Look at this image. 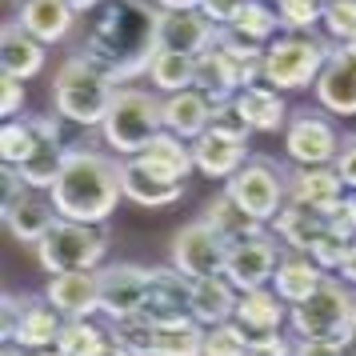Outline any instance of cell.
Here are the masks:
<instances>
[{
  "mask_svg": "<svg viewBox=\"0 0 356 356\" xmlns=\"http://www.w3.org/2000/svg\"><path fill=\"white\" fill-rule=\"evenodd\" d=\"M156 20H161V8H152L145 0H104L84 36L81 56L120 88L124 81H136L140 72H148V65H152Z\"/></svg>",
  "mask_w": 356,
  "mask_h": 356,
  "instance_id": "6da1fadb",
  "label": "cell"
},
{
  "mask_svg": "<svg viewBox=\"0 0 356 356\" xmlns=\"http://www.w3.org/2000/svg\"><path fill=\"white\" fill-rule=\"evenodd\" d=\"M52 204L65 220H84V225H104L113 216L116 200L124 196L120 188V164L97 148H68V161L60 168L56 184L49 188Z\"/></svg>",
  "mask_w": 356,
  "mask_h": 356,
  "instance_id": "7a4b0ae2",
  "label": "cell"
},
{
  "mask_svg": "<svg viewBox=\"0 0 356 356\" xmlns=\"http://www.w3.org/2000/svg\"><path fill=\"white\" fill-rule=\"evenodd\" d=\"M116 97V84L100 72L97 65H88L81 52L68 56L65 65L56 68V81H52V104L56 116H65L68 124H81V129H100L108 104Z\"/></svg>",
  "mask_w": 356,
  "mask_h": 356,
  "instance_id": "3957f363",
  "label": "cell"
},
{
  "mask_svg": "<svg viewBox=\"0 0 356 356\" xmlns=\"http://www.w3.org/2000/svg\"><path fill=\"white\" fill-rule=\"evenodd\" d=\"M100 132H104V145L113 148L116 156H140L164 132V100H156L145 88L120 84Z\"/></svg>",
  "mask_w": 356,
  "mask_h": 356,
  "instance_id": "277c9868",
  "label": "cell"
},
{
  "mask_svg": "<svg viewBox=\"0 0 356 356\" xmlns=\"http://www.w3.org/2000/svg\"><path fill=\"white\" fill-rule=\"evenodd\" d=\"M289 324L305 340H344L356 328V292L340 276H324L321 289L305 296L300 305H289Z\"/></svg>",
  "mask_w": 356,
  "mask_h": 356,
  "instance_id": "5b68a950",
  "label": "cell"
},
{
  "mask_svg": "<svg viewBox=\"0 0 356 356\" xmlns=\"http://www.w3.org/2000/svg\"><path fill=\"white\" fill-rule=\"evenodd\" d=\"M332 49L324 44L321 36L312 33H280L264 49V84H273L280 92H300L312 88L316 76L324 72Z\"/></svg>",
  "mask_w": 356,
  "mask_h": 356,
  "instance_id": "8992f818",
  "label": "cell"
},
{
  "mask_svg": "<svg viewBox=\"0 0 356 356\" xmlns=\"http://www.w3.org/2000/svg\"><path fill=\"white\" fill-rule=\"evenodd\" d=\"M108 252V236L100 225H84V220H56L44 232V241L36 244V260L44 273H81V268H97Z\"/></svg>",
  "mask_w": 356,
  "mask_h": 356,
  "instance_id": "52a82bcc",
  "label": "cell"
},
{
  "mask_svg": "<svg viewBox=\"0 0 356 356\" xmlns=\"http://www.w3.org/2000/svg\"><path fill=\"white\" fill-rule=\"evenodd\" d=\"M65 312L52 305L49 296H4V321H0V340L4 344H20L29 353L40 348H56L60 328H65Z\"/></svg>",
  "mask_w": 356,
  "mask_h": 356,
  "instance_id": "ba28073f",
  "label": "cell"
},
{
  "mask_svg": "<svg viewBox=\"0 0 356 356\" xmlns=\"http://www.w3.org/2000/svg\"><path fill=\"white\" fill-rule=\"evenodd\" d=\"M225 193L241 204L248 216H257L260 225H273L276 212L289 204V180L264 156H248V161L225 180Z\"/></svg>",
  "mask_w": 356,
  "mask_h": 356,
  "instance_id": "9c48e42d",
  "label": "cell"
},
{
  "mask_svg": "<svg viewBox=\"0 0 356 356\" xmlns=\"http://www.w3.org/2000/svg\"><path fill=\"white\" fill-rule=\"evenodd\" d=\"M276 264H280V244H276L268 232H257V236H248V241L228 244V252H225V276L232 280L236 292L273 284Z\"/></svg>",
  "mask_w": 356,
  "mask_h": 356,
  "instance_id": "30bf717a",
  "label": "cell"
},
{
  "mask_svg": "<svg viewBox=\"0 0 356 356\" xmlns=\"http://www.w3.org/2000/svg\"><path fill=\"white\" fill-rule=\"evenodd\" d=\"M284 148H289V156L296 164H332L340 152V132L324 113L305 108V113L289 116V124H284Z\"/></svg>",
  "mask_w": 356,
  "mask_h": 356,
  "instance_id": "8fae6325",
  "label": "cell"
},
{
  "mask_svg": "<svg viewBox=\"0 0 356 356\" xmlns=\"http://www.w3.org/2000/svg\"><path fill=\"white\" fill-rule=\"evenodd\" d=\"M60 120L65 116H33L36 148L24 164H17V172L36 193H49L52 184H56V177H60L65 161H68V145H65V132H60Z\"/></svg>",
  "mask_w": 356,
  "mask_h": 356,
  "instance_id": "7c38bea8",
  "label": "cell"
},
{
  "mask_svg": "<svg viewBox=\"0 0 356 356\" xmlns=\"http://www.w3.org/2000/svg\"><path fill=\"white\" fill-rule=\"evenodd\" d=\"M225 252H228V244L204 225V216L193 220V225H184L177 232V241H172V264H177L188 280L225 273Z\"/></svg>",
  "mask_w": 356,
  "mask_h": 356,
  "instance_id": "4fadbf2b",
  "label": "cell"
},
{
  "mask_svg": "<svg viewBox=\"0 0 356 356\" xmlns=\"http://www.w3.org/2000/svg\"><path fill=\"white\" fill-rule=\"evenodd\" d=\"M216 36H220V29H216L200 8H161V20H156V49L200 56L204 49L216 44Z\"/></svg>",
  "mask_w": 356,
  "mask_h": 356,
  "instance_id": "5bb4252c",
  "label": "cell"
},
{
  "mask_svg": "<svg viewBox=\"0 0 356 356\" xmlns=\"http://www.w3.org/2000/svg\"><path fill=\"white\" fill-rule=\"evenodd\" d=\"M145 312L152 324H172L193 316V280L172 268H148V296H145Z\"/></svg>",
  "mask_w": 356,
  "mask_h": 356,
  "instance_id": "9a60e30c",
  "label": "cell"
},
{
  "mask_svg": "<svg viewBox=\"0 0 356 356\" xmlns=\"http://www.w3.org/2000/svg\"><path fill=\"white\" fill-rule=\"evenodd\" d=\"M100 273V312L108 321H120V316H132L145 308L148 296V268L140 264H104Z\"/></svg>",
  "mask_w": 356,
  "mask_h": 356,
  "instance_id": "2e32d148",
  "label": "cell"
},
{
  "mask_svg": "<svg viewBox=\"0 0 356 356\" xmlns=\"http://www.w3.org/2000/svg\"><path fill=\"white\" fill-rule=\"evenodd\" d=\"M0 212H4V228H8L20 244H33V248L44 241V232L60 220V212H56V204H52V196L44 200L36 188H24L17 200H8Z\"/></svg>",
  "mask_w": 356,
  "mask_h": 356,
  "instance_id": "e0dca14e",
  "label": "cell"
},
{
  "mask_svg": "<svg viewBox=\"0 0 356 356\" xmlns=\"http://www.w3.org/2000/svg\"><path fill=\"white\" fill-rule=\"evenodd\" d=\"M289 200L312 204L316 212L332 216V209L344 200V180L337 164H300L296 172H289Z\"/></svg>",
  "mask_w": 356,
  "mask_h": 356,
  "instance_id": "ac0fdd59",
  "label": "cell"
},
{
  "mask_svg": "<svg viewBox=\"0 0 356 356\" xmlns=\"http://www.w3.org/2000/svg\"><path fill=\"white\" fill-rule=\"evenodd\" d=\"M193 161H196V172H204L212 180H228L248 161V136H232V132L209 129L204 136L193 140Z\"/></svg>",
  "mask_w": 356,
  "mask_h": 356,
  "instance_id": "d6986e66",
  "label": "cell"
},
{
  "mask_svg": "<svg viewBox=\"0 0 356 356\" xmlns=\"http://www.w3.org/2000/svg\"><path fill=\"white\" fill-rule=\"evenodd\" d=\"M312 88H316L321 108L337 116H356V56H348L344 49H332L328 65Z\"/></svg>",
  "mask_w": 356,
  "mask_h": 356,
  "instance_id": "ffe728a7",
  "label": "cell"
},
{
  "mask_svg": "<svg viewBox=\"0 0 356 356\" xmlns=\"http://www.w3.org/2000/svg\"><path fill=\"white\" fill-rule=\"evenodd\" d=\"M44 296L65 312L68 321H72V316H92V312H100V273H97V268L56 273L49 280Z\"/></svg>",
  "mask_w": 356,
  "mask_h": 356,
  "instance_id": "44dd1931",
  "label": "cell"
},
{
  "mask_svg": "<svg viewBox=\"0 0 356 356\" xmlns=\"http://www.w3.org/2000/svg\"><path fill=\"white\" fill-rule=\"evenodd\" d=\"M120 188H124V200L140 204V209H168L184 196V184L177 180H161L156 172H148L136 156H124L120 164Z\"/></svg>",
  "mask_w": 356,
  "mask_h": 356,
  "instance_id": "7402d4cb",
  "label": "cell"
},
{
  "mask_svg": "<svg viewBox=\"0 0 356 356\" xmlns=\"http://www.w3.org/2000/svg\"><path fill=\"white\" fill-rule=\"evenodd\" d=\"M0 68H4V76L33 81L44 68V40H36L20 20H8L0 29Z\"/></svg>",
  "mask_w": 356,
  "mask_h": 356,
  "instance_id": "603a6c76",
  "label": "cell"
},
{
  "mask_svg": "<svg viewBox=\"0 0 356 356\" xmlns=\"http://www.w3.org/2000/svg\"><path fill=\"white\" fill-rule=\"evenodd\" d=\"M232 321L241 324L248 337L280 332L284 321H289V300H284L273 284H264V289H248V292H241V300H236V316H232Z\"/></svg>",
  "mask_w": 356,
  "mask_h": 356,
  "instance_id": "cb8c5ba5",
  "label": "cell"
},
{
  "mask_svg": "<svg viewBox=\"0 0 356 356\" xmlns=\"http://www.w3.org/2000/svg\"><path fill=\"white\" fill-rule=\"evenodd\" d=\"M164 129L177 132L180 140L193 145L196 136L212 129V100L200 88H184V92H168L164 97Z\"/></svg>",
  "mask_w": 356,
  "mask_h": 356,
  "instance_id": "d4e9b609",
  "label": "cell"
},
{
  "mask_svg": "<svg viewBox=\"0 0 356 356\" xmlns=\"http://www.w3.org/2000/svg\"><path fill=\"white\" fill-rule=\"evenodd\" d=\"M193 88H200L212 100V108L216 104H228V100L241 92V65L220 44H212V49H204L196 56V84Z\"/></svg>",
  "mask_w": 356,
  "mask_h": 356,
  "instance_id": "484cf974",
  "label": "cell"
},
{
  "mask_svg": "<svg viewBox=\"0 0 356 356\" xmlns=\"http://www.w3.org/2000/svg\"><path fill=\"white\" fill-rule=\"evenodd\" d=\"M236 108H241L244 124L252 132H276L289 124V104H284V92L273 88V84H244L236 92Z\"/></svg>",
  "mask_w": 356,
  "mask_h": 356,
  "instance_id": "4316f807",
  "label": "cell"
},
{
  "mask_svg": "<svg viewBox=\"0 0 356 356\" xmlns=\"http://www.w3.org/2000/svg\"><path fill=\"white\" fill-rule=\"evenodd\" d=\"M81 17L68 0H20L17 20L44 44H56L72 33V20Z\"/></svg>",
  "mask_w": 356,
  "mask_h": 356,
  "instance_id": "83f0119b",
  "label": "cell"
},
{
  "mask_svg": "<svg viewBox=\"0 0 356 356\" xmlns=\"http://www.w3.org/2000/svg\"><path fill=\"white\" fill-rule=\"evenodd\" d=\"M273 228H276V236L289 244L292 252H312V244L328 232V216H324V212H316L312 204L289 200L284 209L276 212Z\"/></svg>",
  "mask_w": 356,
  "mask_h": 356,
  "instance_id": "f1b7e54d",
  "label": "cell"
},
{
  "mask_svg": "<svg viewBox=\"0 0 356 356\" xmlns=\"http://www.w3.org/2000/svg\"><path fill=\"white\" fill-rule=\"evenodd\" d=\"M236 300H241V292L232 289V280L225 273L193 280V321H200L204 328L232 321L236 316Z\"/></svg>",
  "mask_w": 356,
  "mask_h": 356,
  "instance_id": "f546056e",
  "label": "cell"
},
{
  "mask_svg": "<svg viewBox=\"0 0 356 356\" xmlns=\"http://www.w3.org/2000/svg\"><path fill=\"white\" fill-rule=\"evenodd\" d=\"M136 161L145 164L148 172H156L161 180H177V184H184V177L196 168V161H193V145L188 140H180L177 132H168L164 129L152 145L136 156Z\"/></svg>",
  "mask_w": 356,
  "mask_h": 356,
  "instance_id": "4dcf8cb0",
  "label": "cell"
},
{
  "mask_svg": "<svg viewBox=\"0 0 356 356\" xmlns=\"http://www.w3.org/2000/svg\"><path fill=\"white\" fill-rule=\"evenodd\" d=\"M324 276H328V273H324L308 252H289V257H280V264H276L273 289L280 292L289 305H300L305 296H312V292L321 289Z\"/></svg>",
  "mask_w": 356,
  "mask_h": 356,
  "instance_id": "1f68e13d",
  "label": "cell"
},
{
  "mask_svg": "<svg viewBox=\"0 0 356 356\" xmlns=\"http://www.w3.org/2000/svg\"><path fill=\"white\" fill-rule=\"evenodd\" d=\"M204 225H209L225 244L248 241V236L264 232V225H260L257 216H248V212H244L228 193H216V196L209 200V204H204Z\"/></svg>",
  "mask_w": 356,
  "mask_h": 356,
  "instance_id": "d6a6232c",
  "label": "cell"
},
{
  "mask_svg": "<svg viewBox=\"0 0 356 356\" xmlns=\"http://www.w3.org/2000/svg\"><path fill=\"white\" fill-rule=\"evenodd\" d=\"M148 81L152 88L168 92H184L196 84V56L188 52H172V49H156L152 52V65H148Z\"/></svg>",
  "mask_w": 356,
  "mask_h": 356,
  "instance_id": "836d02e7",
  "label": "cell"
},
{
  "mask_svg": "<svg viewBox=\"0 0 356 356\" xmlns=\"http://www.w3.org/2000/svg\"><path fill=\"white\" fill-rule=\"evenodd\" d=\"M225 29H236L241 36H248L252 44H273L276 36H280V13H276V4H268V0H248L241 8V17L232 20V24H225Z\"/></svg>",
  "mask_w": 356,
  "mask_h": 356,
  "instance_id": "e575fe53",
  "label": "cell"
},
{
  "mask_svg": "<svg viewBox=\"0 0 356 356\" xmlns=\"http://www.w3.org/2000/svg\"><path fill=\"white\" fill-rule=\"evenodd\" d=\"M204 324L184 316V321L161 324L156 328V356H204Z\"/></svg>",
  "mask_w": 356,
  "mask_h": 356,
  "instance_id": "d590c367",
  "label": "cell"
},
{
  "mask_svg": "<svg viewBox=\"0 0 356 356\" xmlns=\"http://www.w3.org/2000/svg\"><path fill=\"white\" fill-rule=\"evenodd\" d=\"M108 328L92 324V316H72L60 328V340H56V353L60 356H100V348L108 344Z\"/></svg>",
  "mask_w": 356,
  "mask_h": 356,
  "instance_id": "8d00e7d4",
  "label": "cell"
},
{
  "mask_svg": "<svg viewBox=\"0 0 356 356\" xmlns=\"http://www.w3.org/2000/svg\"><path fill=\"white\" fill-rule=\"evenodd\" d=\"M156 328L145 312H132V316H120V321H108V332L113 340L124 348L129 356H156Z\"/></svg>",
  "mask_w": 356,
  "mask_h": 356,
  "instance_id": "74e56055",
  "label": "cell"
},
{
  "mask_svg": "<svg viewBox=\"0 0 356 356\" xmlns=\"http://www.w3.org/2000/svg\"><path fill=\"white\" fill-rule=\"evenodd\" d=\"M36 148V124L33 116H13L4 120V132H0V161L4 164H24Z\"/></svg>",
  "mask_w": 356,
  "mask_h": 356,
  "instance_id": "f35d334b",
  "label": "cell"
},
{
  "mask_svg": "<svg viewBox=\"0 0 356 356\" xmlns=\"http://www.w3.org/2000/svg\"><path fill=\"white\" fill-rule=\"evenodd\" d=\"M324 4L328 0H276V13L289 33H312L324 20Z\"/></svg>",
  "mask_w": 356,
  "mask_h": 356,
  "instance_id": "ab89813d",
  "label": "cell"
},
{
  "mask_svg": "<svg viewBox=\"0 0 356 356\" xmlns=\"http://www.w3.org/2000/svg\"><path fill=\"white\" fill-rule=\"evenodd\" d=\"M204 356H248V332L236 321L212 324L204 332Z\"/></svg>",
  "mask_w": 356,
  "mask_h": 356,
  "instance_id": "60d3db41",
  "label": "cell"
},
{
  "mask_svg": "<svg viewBox=\"0 0 356 356\" xmlns=\"http://www.w3.org/2000/svg\"><path fill=\"white\" fill-rule=\"evenodd\" d=\"M324 33L332 36V40H348L356 33V0H328L324 4Z\"/></svg>",
  "mask_w": 356,
  "mask_h": 356,
  "instance_id": "b9f144b4",
  "label": "cell"
},
{
  "mask_svg": "<svg viewBox=\"0 0 356 356\" xmlns=\"http://www.w3.org/2000/svg\"><path fill=\"white\" fill-rule=\"evenodd\" d=\"M348 244H353V241H344L340 232H332V228H328V232H324L321 241L312 244V252H308V257L316 260V264H321L324 273H337V268H340V260H344V252H348Z\"/></svg>",
  "mask_w": 356,
  "mask_h": 356,
  "instance_id": "7bdbcfd3",
  "label": "cell"
},
{
  "mask_svg": "<svg viewBox=\"0 0 356 356\" xmlns=\"http://www.w3.org/2000/svg\"><path fill=\"white\" fill-rule=\"evenodd\" d=\"M328 228H332V232H340L344 241H356V193H348V196L337 204V209H332V216H328Z\"/></svg>",
  "mask_w": 356,
  "mask_h": 356,
  "instance_id": "ee69618b",
  "label": "cell"
},
{
  "mask_svg": "<svg viewBox=\"0 0 356 356\" xmlns=\"http://www.w3.org/2000/svg\"><path fill=\"white\" fill-rule=\"evenodd\" d=\"M20 108H24V81L4 76L0 81V116L13 120V116H20Z\"/></svg>",
  "mask_w": 356,
  "mask_h": 356,
  "instance_id": "f6af8a7d",
  "label": "cell"
},
{
  "mask_svg": "<svg viewBox=\"0 0 356 356\" xmlns=\"http://www.w3.org/2000/svg\"><path fill=\"white\" fill-rule=\"evenodd\" d=\"M244 4H248V0H200V13H204L216 29H225V24H232V20L241 17Z\"/></svg>",
  "mask_w": 356,
  "mask_h": 356,
  "instance_id": "bcb514c9",
  "label": "cell"
},
{
  "mask_svg": "<svg viewBox=\"0 0 356 356\" xmlns=\"http://www.w3.org/2000/svg\"><path fill=\"white\" fill-rule=\"evenodd\" d=\"M248 356H292V344L280 332H260L248 337Z\"/></svg>",
  "mask_w": 356,
  "mask_h": 356,
  "instance_id": "7dc6e473",
  "label": "cell"
},
{
  "mask_svg": "<svg viewBox=\"0 0 356 356\" xmlns=\"http://www.w3.org/2000/svg\"><path fill=\"white\" fill-rule=\"evenodd\" d=\"M332 164H337L344 188H353L356 193V136H344V140H340V152H337V161Z\"/></svg>",
  "mask_w": 356,
  "mask_h": 356,
  "instance_id": "c3c4849f",
  "label": "cell"
},
{
  "mask_svg": "<svg viewBox=\"0 0 356 356\" xmlns=\"http://www.w3.org/2000/svg\"><path fill=\"white\" fill-rule=\"evenodd\" d=\"M292 356H348V348H344L340 340H305V337H296Z\"/></svg>",
  "mask_w": 356,
  "mask_h": 356,
  "instance_id": "681fc988",
  "label": "cell"
},
{
  "mask_svg": "<svg viewBox=\"0 0 356 356\" xmlns=\"http://www.w3.org/2000/svg\"><path fill=\"white\" fill-rule=\"evenodd\" d=\"M337 276L344 280V284H353V289H356V241L348 244V252H344V260H340Z\"/></svg>",
  "mask_w": 356,
  "mask_h": 356,
  "instance_id": "f907efd6",
  "label": "cell"
},
{
  "mask_svg": "<svg viewBox=\"0 0 356 356\" xmlns=\"http://www.w3.org/2000/svg\"><path fill=\"white\" fill-rule=\"evenodd\" d=\"M156 8H200V0H156Z\"/></svg>",
  "mask_w": 356,
  "mask_h": 356,
  "instance_id": "816d5d0a",
  "label": "cell"
},
{
  "mask_svg": "<svg viewBox=\"0 0 356 356\" xmlns=\"http://www.w3.org/2000/svg\"><path fill=\"white\" fill-rule=\"evenodd\" d=\"M68 4H72L76 13H97V8L104 4V0H68Z\"/></svg>",
  "mask_w": 356,
  "mask_h": 356,
  "instance_id": "f5cc1de1",
  "label": "cell"
},
{
  "mask_svg": "<svg viewBox=\"0 0 356 356\" xmlns=\"http://www.w3.org/2000/svg\"><path fill=\"white\" fill-rule=\"evenodd\" d=\"M100 356H129V353H124V348H120V344H116L113 337H108V344L100 348Z\"/></svg>",
  "mask_w": 356,
  "mask_h": 356,
  "instance_id": "db71d44e",
  "label": "cell"
},
{
  "mask_svg": "<svg viewBox=\"0 0 356 356\" xmlns=\"http://www.w3.org/2000/svg\"><path fill=\"white\" fill-rule=\"evenodd\" d=\"M4 356H33L29 348H20V344H4Z\"/></svg>",
  "mask_w": 356,
  "mask_h": 356,
  "instance_id": "11a10c76",
  "label": "cell"
},
{
  "mask_svg": "<svg viewBox=\"0 0 356 356\" xmlns=\"http://www.w3.org/2000/svg\"><path fill=\"white\" fill-rule=\"evenodd\" d=\"M340 49L348 52V56H356V33H353V36H348V40H344V44H340Z\"/></svg>",
  "mask_w": 356,
  "mask_h": 356,
  "instance_id": "9f6ffc18",
  "label": "cell"
},
{
  "mask_svg": "<svg viewBox=\"0 0 356 356\" xmlns=\"http://www.w3.org/2000/svg\"><path fill=\"white\" fill-rule=\"evenodd\" d=\"M344 348H348V356H356V328H353V337L344 340Z\"/></svg>",
  "mask_w": 356,
  "mask_h": 356,
  "instance_id": "6f0895ef",
  "label": "cell"
},
{
  "mask_svg": "<svg viewBox=\"0 0 356 356\" xmlns=\"http://www.w3.org/2000/svg\"><path fill=\"white\" fill-rule=\"evenodd\" d=\"M33 356H60L56 348H40V353H33Z\"/></svg>",
  "mask_w": 356,
  "mask_h": 356,
  "instance_id": "680465c9",
  "label": "cell"
},
{
  "mask_svg": "<svg viewBox=\"0 0 356 356\" xmlns=\"http://www.w3.org/2000/svg\"><path fill=\"white\" fill-rule=\"evenodd\" d=\"M268 4H276V0H268Z\"/></svg>",
  "mask_w": 356,
  "mask_h": 356,
  "instance_id": "91938a15",
  "label": "cell"
},
{
  "mask_svg": "<svg viewBox=\"0 0 356 356\" xmlns=\"http://www.w3.org/2000/svg\"><path fill=\"white\" fill-rule=\"evenodd\" d=\"M353 292H356V289H353Z\"/></svg>",
  "mask_w": 356,
  "mask_h": 356,
  "instance_id": "94428289",
  "label": "cell"
}]
</instances>
